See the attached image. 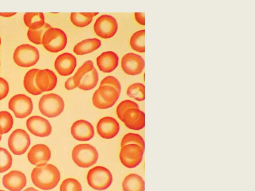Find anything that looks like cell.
<instances>
[{
    "mask_svg": "<svg viewBox=\"0 0 255 191\" xmlns=\"http://www.w3.org/2000/svg\"><path fill=\"white\" fill-rule=\"evenodd\" d=\"M33 184L43 190H49L55 188L60 179L59 170L52 164H46L34 168L31 174Z\"/></svg>",
    "mask_w": 255,
    "mask_h": 191,
    "instance_id": "6da1fadb",
    "label": "cell"
},
{
    "mask_svg": "<svg viewBox=\"0 0 255 191\" xmlns=\"http://www.w3.org/2000/svg\"><path fill=\"white\" fill-rule=\"evenodd\" d=\"M98 152L93 146L89 144H80L75 146L72 152V158L75 164L81 168H89L98 161Z\"/></svg>",
    "mask_w": 255,
    "mask_h": 191,
    "instance_id": "7a4b0ae2",
    "label": "cell"
},
{
    "mask_svg": "<svg viewBox=\"0 0 255 191\" xmlns=\"http://www.w3.org/2000/svg\"><path fill=\"white\" fill-rule=\"evenodd\" d=\"M67 43L66 33L61 29L51 27L44 33L42 44L46 50L51 53H57L63 50Z\"/></svg>",
    "mask_w": 255,
    "mask_h": 191,
    "instance_id": "3957f363",
    "label": "cell"
},
{
    "mask_svg": "<svg viewBox=\"0 0 255 191\" xmlns=\"http://www.w3.org/2000/svg\"><path fill=\"white\" fill-rule=\"evenodd\" d=\"M65 104L63 98L53 93L44 95L38 103V108L44 116L52 118L59 115L63 111Z\"/></svg>",
    "mask_w": 255,
    "mask_h": 191,
    "instance_id": "277c9868",
    "label": "cell"
},
{
    "mask_svg": "<svg viewBox=\"0 0 255 191\" xmlns=\"http://www.w3.org/2000/svg\"><path fill=\"white\" fill-rule=\"evenodd\" d=\"M87 180L92 188L103 191L110 186L113 181V177L107 168L103 166H96L88 172Z\"/></svg>",
    "mask_w": 255,
    "mask_h": 191,
    "instance_id": "5b68a950",
    "label": "cell"
},
{
    "mask_svg": "<svg viewBox=\"0 0 255 191\" xmlns=\"http://www.w3.org/2000/svg\"><path fill=\"white\" fill-rule=\"evenodd\" d=\"M13 59L17 65L21 67H30L37 63L39 53L35 47L28 44H22L15 49Z\"/></svg>",
    "mask_w": 255,
    "mask_h": 191,
    "instance_id": "8992f818",
    "label": "cell"
},
{
    "mask_svg": "<svg viewBox=\"0 0 255 191\" xmlns=\"http://www.w3.org/2000/svg\"><path fill=\"white\" fill-rule=\"evenodd\" d=\"M144 151L136 144H128L122 147L120 159L122 164L128 168H133L141 162Z\"/></svg>",
    "mask_w": 255,
    "mask_h": 191,
    "instance_id": "52a82bcc",
    "label": "cell"
},
{
    "mask_svg": "<svg viewBox=\"0 0 255 191\" xmlns=\"http://www.w3.org/2000/svg\"><path fill=\"white\" fill-rule=\"evenodd\" d=\"M118 29V23L115 17L104 14L99 17L94 24V30L99 37L108 39L113 37Z\"/></svg>",
    "mask_w": 255,
    "mask_h": 191,
    "instance_id": "ba28073f",
    "label": "cell"
},
{
    "mask_svg": "<svg viewBox=\"0 0 255 191\" xmlns=\"http://www.w3.org/2000/svg\"><path fill=\"white\" fill-rule=\"evenodd\" d=\"M8 107L16 117L24 118L30 115L33 109L31 99L23 94L13 96L8 102Z\"/></svg>",
    "mask_w": 255,
    "mask_h": 191,
    "instance_id": "9c48e42d",
    "label": "cell"
},
{
    "mask_svg": "<svg viewBox=\"0 0 255 191\" xmlns=\"http://www.w3.org/2000/svg\"><path fill=\"white\" fill-rule=\"evenodd\" d=\"M30 144V139L28 133L23 129L14 130L8 139V145L10 151L16 155L23 154Z\"/></svg>",
    "mask_w": 255,
    "mask_h": 191,
    "instance_id": "30bf717a",
    "label": "cell"
},
{
    "mask_svg": "<svg viewBox=\"0 0 255 191\" xmlns=\"http://www.w3.org/2000/svg\"><path fill=\"white\" fill-rule=\"evenodd\" d=\"M145 65L143 58L139 55L128 53L123 56L121 60V67L127 74L135 76L140 74Z\"/></svg>",
    "mask_w": 255,
    "mask_h": 191,
    "instance_id": "8fae6325",
    "label": "cell"
},
{
    "mask_svg": "<svg viewBox=\"0 0 255 191\" xmlns=\"http://www.w3.org/2000/svg\"><path fill=\"white\" fill-rule=\"evenodd\" d=\"M26 125L28 131L33 135L38 137H47L52 132L50 122L40 116H32L27 119Z\"/></svg>",
    "mask_w": 255,
    "mask_h": 191,
    "instance_id": "7c38bea8",
    "label": "cell"
},
{
    "mask_svg": "<svg viewBox=\"0 0 255 191\" xmlns=\"http://www.w3.org/2000/svg\"><path fill=\"white\" fill-rule=\"evenodd\" d=\"M121 121L128 128L139 130L145 126V114L139 109L129 108L123 113Z\"/></svg>",
    "mask_w": 255,
    "mask_h": 191,
    "instance_id": "4fadbf2b",
    "label": "cell"
},
{
    "mask_svg": "<svg viewBox=\"0 0 255 191\" xmlns=\"http://www.w3.org/2000/svg\"><path fill=\"white\" fill-rule=\"evenodd\" d=\"M71 133L76 140L89 141L94 137V129L90 122L83 119H80L74 122L72 125Z\"/></svg>",
    "mask_w": 255,
    "mask_h": 191,
    "instance_id": "5bb4252c",
    "label": "cell"
},
{
    "mask_svg": "<svg viewBox=\"0 0 255 191\" xmlns=\"http://www.w3.org/2000/svg\"><path fill=\"white\" fill-rule=\"evenodd\" d=\"M51 151L46 145L38 144L34 145L27 154L29 162L32 165L38 166L46 165L51 157Z\"/></svg>",
    "mask_w": 255,
    "mask_h": 191,
    "instance_id": "9a60e30c",
    "label": "cell"
},
{
    "mask_svg": "<svg viewBox=\"0 0 255 191\" xmlns=\"http://www.w3.org/2000/svg\"><path fill=\"white\" fill-rule=\"evenodd\" d=\"M120 125L114 118L106 116L102 118L97 125L98 134L103 138L110 139L115 137L119 133Z\"/></svg>",
    "mask_w": 255,
    "mask_h": 191,
    "instance_id": "2e32d148",
    "label": "cell"
},
{
    "mask_svg": "<svg viewBox=\"0 0 255 191\" xmlns=\"http://www.w3.org/2000/svg\"><path fill=\"white\" fill-rule=\"evenodd\" d=\"M77 65L76 57L70 53L59 55L54 62V67L58 74L62 76L71 75Z\"/></svg>",
    "mask_w": 255,
    "mask_h": 191,
    "instance_id": "e0dca14e",
    "label": "cell"
},
{
    "mask_svg": "<svg viewBox=\"0 0 255 191\" xmlns=\"http://www.w3.org/2000/svg\"><path fill=\"white\" fill-rule=\"evenodd\" d=\"M57 83V77L50 70H39L36 75V85L42 93L52 91L56 86Z\"/></svg>",
    "mask_w": 255,
    "mask_h": 191,
    "instance_id": "ac0fdd59",
    "label": "cell"
},
{
    "mask_svg": "<svg viewBox=\"0 0 255 191\" xmlns=\"http://www.w3.org/2000/svg\"><path fill=\"white\" fill-rule=\"evenodd\" d=\"M2 184L10 191H20L26 185V178L20 171H12L3 177Z\"/></svg>",
    "mask_w": 255,
    "mask_h": 191,
    "instance_id": "d6986e66",
    "label": "cell"
},
{
    "mask_svg": "<svg viewBox=\"0 0 255 191\" xmlns=\"http://www.w3.org/2000/svg\"><path fill=\"white\" fill-rule=\"evenodd\" d=\"M97 65L100 71L104 73H111L118 66L119 57L113 51L103 52L96 59Z\"/></svg>",
    "mask_w": 255,
    "mask_h": 191,
    "instance_id": "ffe728a7",
    "label": "cell"
},
{
    "mask_svg": "<svg viewBox=\"0 0 255 191\" xmlns=\"http://www.w3.org/2000/svg\"><path fill=\"white\" fill-rule=\"evenodd\" d=\"M101 45V41L98 38H88L77 43L73 48L74 52L78 55L91 53L98 49Z\"/></svg>",
    "mask_w": 255,
    "mask_h": 191,
    "instance_id": "44dd1931",
    "label": "cell"
},
{
    "mask_svg": "<svg viewBox=\"0 0 255 191\" xmlns=\"http://www.w3.org/2000/svg\"><path fill=\"white\" fill-rule=\"evenodd\" d=\"M122 188L124 191H144L145 183L139 175L130 174L124 179L122 183Z\"/></svg>",
    "mask_w": 255,
    "mask_h": 191,
    "instance_id": "7402d4cb",
    "label": "cell"
},
{
    "mask_svg": "<svg viewBox=\"0 0 255 191\" xmlns=\"http://www.w3.org/2000/svg\"><path fill=\"white\" fill-rule=\"evenodd\" d=\"M23 21L29 29L33 30L41 28L45 23L42 12H26Z\"/></svg>",
    "mask_w": 255,
    "mask_h": 191,
    "instance_id": "603a6c76",
    "label": "cell"
},
{
    "mask_svg": "<svg viewBox=\"0 0 255 191\" xmlns=\"http://www.w3.org/2000/svg\"><path fill=\"white\" fill-rule=\"evenodd\" d=\"M99 75L96 69H93L85 73L80 80L78 87L82 90L89 91L95 88L98 84Z\"/></svg>",
    "mask_w": 255,
    "mask_h": 191,
    "instance_id": "cb8c5ba5",
    "label": "cell"
},
{
    "mask_svg": "<svg viewBox=\"0 0 255 191\" xmlns=\"http://www.w3.org/2000/svg\"><path fill=\"white\" fill-rule=\"evenodd\" d=\"M37 69H32L25 74L23 79V86L29 94L37 96L42 93L37 87L35 83V76L39 71Z\"/></svg>",
    "mask_w": 255,
    "mask_h": 191,
    "instance_id": "d4e9b609",
    "label": "cell"
},
{
    "mask_svg": "<svg viewBox=\"0 0 255 191\" xmlns=\"http://www.w3.org/2000/svg\"><path fill=\"white\" fill-rule=\"evenodd\" d=\"M97 90L104 100L113 105L116 102L120 95L119 92L110 86H101Z\"/></svg>",
    "mask_w": 255,
    "mask_h": 191,
    "instance_id": "484cf974",
    "label": "cell"
},
{
    "mask_svg": "<svg viewBox=\"0 0 255 191\" xmlns=\"http://www.w3.org/2000/svg\"><path fill=\"white\" fill-rule=\"evenodd\" d=\"M145 30L141 29L135 32L130 38L129 43L134 51L143 53L145 52Z\"/></svg>",
    "mask_w": 255,
    "mask_h": 191,
    "instance_id": "4316f807",
    "label": "cell"
},
{
    "mask_svg": "<svg viewBox=\"0 0 255 191\" xmlns=\"http://www.w3.org/2000/svg\"><path fill=\"white\" fill-rule=\"evenodd\" d=\"M127 94L136 100L143 101L145 99V86L140 83H133L128 87Z\"/></svg>",
    "mask_w": 255,
    "mask_h": 191,
    "instance_id": "83f0119b",
    "label": "cell"
},
{
    "mask_svg": "<svg viewBox=\"0 0 255 191\" xmlns=\"http://www.w3.org/2000/svg\"><path fill=\"white\" fill-rule=\"evenodd\" d=\"M13 120L11 115L6 111H0V134L7 133L11 129Z\"/></svg>",
    "mask_w": 255,
    "mask_h": 191,
    "instance_id": "f1b7e54d",
    "label": "cell"
},
{
    "mask_svg": "<svg viewBox=\"0 0 255 191\" xmlns=\"http://www.w3.org/2000/svg\"><path fill=\"white\" fill-rule=\"evenodd\" d=\"M52 27L47 23H45L44 26L40 29L37 30L28 29L27 35L29 40L35 44H41L42 38L45 32Z\"/></svg>",
    "mask_w": 255,
    "mask_h": 191,
    "instance_id": "f546056e",
    "label": "cell"
},
{
    "mask_svg": "<svg viewBox=\"0 0 255 191\" xmlns=\"http://www.w3.org/2000/svg\"><path fill=\"white\" fill-rule=\"evenodd\" d=\"M131 144L139 145L144 151V141L139 134L133 133L126 134L122 139L121 146L123 147L125 145Z\"/></svg>",
    "mask_w": 255,
    "mask_h": 191,
    "instance_id": "4dcf8cb0",
    "label": "cell"
},
{
    "mask_svg": "<svg viewBox=\"0 0 255 191\" xmlns=\"http://www.w3.org/2000/svg\"><path fill=\"white\" fill-rule=\"evenodd\" d=\"M12 164V158L9 152L5 148L0 147V173L9 170Z\"/></svg>",
    "mask_w": 255,
    "mask_h": 191,
    "instance_id": "1f68e13d",
    "label": "cell"
},
{
    "mask_svg": "<svg viewBox=\"0 0 255 191\" xmlns=\"http://www.w3.org/2000/svg\"><path fill=\"white\" fill-rule=\"evenodd\" d=\"M70 17L72 23L79 27L88 25L93 20V18L84 15L82 12H71Z\"/></svg>",
    "mask_w": 255,
    "mask_h": 191,
    "instance_id": "d6a6232c",
    "label": "cell"
},
{
    "mask_svg": "<svg viewBox=\"0 0 255 191\" xmlns=\"http://www.w3.org/2000/svg\"><path fill=\"white\" fill-rule=\"evenodd\" d=\"M60 191H82L80 183L73 178L64 180L60 187Z\"/></svg>",
    "mask_w": 255,
    "mask_h": 191,
    "instance_id": "836d02e7",
    "label": "cell"
},
{
    "mask_svg": "<svg viewBox=\"0 0 255 191\" xmlns=\"http://www.w3.org/2000/svg\"><path fill=\"white\" fill-rule=\"evenodd\" d=\"M94 67L92 61L88 60L84 63V64L79 68L73 76L74 83L77 87L83 76L87 72L91 71Z\"/></svg>",
    "mask_w": 255,
    "mask_h": 191,
    "instance_id": "e575fe53",
    "label": "cell"
},
{
    "mask_svg": "<svg viewBox=\"0 0 255 191\" xmlns=\"http://www.w3.org/2000/svg\"><path fill=\"white\" fill-rule=\"evenodd\" d=\"M131 108L139 109L138 105L130 100H125L119 103L116 109L117 114L119 118L122 120L123 113L128 109Z\"/></svg>",
    "mask_w": 255,
    "mask_h": 191,
    "instance_id": "d590c367",
    "label": "cell"
},
{
    "mask_svg": "<svg viewBox=\"0 0 255 191\" xmlns=\"http://www.w3.org/2000/svg\"><path fill=\"white\" fill-rule=\"evenodd\" d=\"M92 102L93 105L99 109H107L113 106L112 104L104 100L100 95L98 90H97L93 94Z\"/></svg>",
    "mask_w": 255,
    "mask_h": 191,
    "instance_id": "8d00e7d4",
    "label": "cell"
},
{
    "mask_svg": "<svg viewBox=\"0 0 255 191\" xmlns=\"http://www.w3.org/2000/svg\"><path fill=\"white\" fill-rule=\"evenodd\" d=\"M108 85L115 88L118 92L121 93V86L119 80L112 76H108L104 78L100 83V86Z\"/></svg>",
    "mask_w": 255,
    "mask_h": 191,
    "instance_id": "74e56055",
    "label": "cell"
},
{
    "mask_svg": "<svg viewBox=\"0 0 255 191\" xmlns=\"http://www.w3.org/2000/svg\"><path fill=\"white\" fill-rule=\"evenodd\" d=\"M9 92V86L7 81L0 78V100L6 96Z\"/></svg>",
    "mask_w": 255,
    "mask_h": 191,
    "instance_id": "f35d334b",
    "label": "cell"
},
{
    "mask_svg": "<svg viewBox=\"0 0 255 191\" xmlns=\"http://www.w3.org/2000/svg\"><path fill=\"white\" fill-rule=\"evenodd\" d=\"M77 86L74 83L73 77H71L68 79L65 83V88L68 90L75 89Z\"/></svg>",
    "mask_w": 255,
    "mask_h": 191,
    "instance_id": "ab89813d",
    "label": "cell"
},
{
    "mask_svg": "<svg viewBox=\"0 0 255 191\" xmlns=\"http://www.w3.org/2000/svg\"><path fill=\"white\" fill-rule=\"evenodd\" d=\"M134 17L138 23L142 25L145 24V13L144 12H135Z\"/></svg>",
    "mask_w": 255,
    "mask_h": 191,
    "instance_id": "60d3db41",
    "label": "cell"
},
{
    "mask_svg": "<svg viewBox=\"0 0 255 191\" xmlns=\"http://www.w3.org/2000/svg\"><path fill=\"white\" fill-rule=\"evenodd\" d=\"M16 12H0V16L4 17H9L13 16Z\"/></svg>",
    "mask_w": 255,
    "mask_h": 191,
    "instance_id": "b9f144b4",
    "label": "cell"
},
{
    "mask_svg": "<svg viewBox=\"0 0 255 191\" xmlns=\"http://www.w3.org/2000/svg\"><path fill=\"white\" fill-rule=\"evenodd\" d=\"M82 13L90 18H93L94 16L99 14V12H82Z\"/></svg>",
    "mask_w": 255,
    "mask_h": 191,
    "instance_id": "7bdbcfd3",
    "label": "cell"
},
{
    "mask_svg": "<svg viewBox=\"0 0 255 191\" xmlns=\"http://www.w3.org/2000/svg\"><path fill=\"white\" fill-rule=\"evenodd\" d=\"M23 191H39L33 188H28L24 190Z\"/></svg>",
    "mask_w": 255,
    "mask_h": 191,
    "instance_id": "ee69618b",
    "label": "cell"
},
{
    "mask_svg": "<svg viewBox=\"0 0 255 191\" xmlns=\"http://www.w3.org/2000/svg\"><path fill=\"white\" fill-rule=\"evenodd\" d=\"M1 137H2V136H1V135L0 134V141L1 140Z\"/></svg>",
    "mask_w": 255,
    "mask_h": 191,
    "instance_id": "f6af8a7d",
    "label": "cell"
},
{
    "mask_svg": "<svg viewBox=\"0 0 255 191\" xmlns=\"http://www.w3.org/2000/svg\"><path fill=\"white\" fill-rule=\"evenodd\" d=\"M0 44H1V38L0 37Z\"/></svg>",
    "mask_w": 255,
    "mask_h": 191,
    "instance_id": "bcb514c9",
    "label": "cell"
},
{
    "mask_svg": "<svg viewBox=\"0 0 255 191\" xmlns=\"http://www.w3.org/2000/svg\"><path fill=\"white\" fill-rule=\"evenodd\" d=\"M0 191H5L0 190Z\"/></svg>",
    "mask_w": 255,
    "mask_h": 191,
    "instance_id": "7dc6e473",
    "label": "cell"
},
{
    "mask_svg": "<svg viewBox=\"0 0 255 191\" xmlns=\"http://www.w3.org/2000/svg\"></svg>",
    "mask_w": 255,
    "mask_h": 191,
    "instance_id": "c3c4849f",
    "label": "cell"
}]
</instances>
